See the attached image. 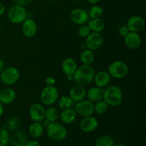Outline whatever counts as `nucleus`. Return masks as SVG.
I'll list each match as a JSON object with an SVG mask.
<instances>
[{"instance_id":"f257e3e1","label":"nucleus","mask_w":146,"mask_h":146,"mask_svg":"<svg viewBox=\"0 0 146 146\" xmlns=\"http://www.w3.org/2000/svg\"><path fill=\"white\" fill-rule=\"evenodd\" d=\"M95 71L91 65H84L78 67L73 75L74 80L76 84L86 86L94 81L95 76Z\"/></svg>"},{"instance_id":"f03ea898","label":"nucleus","mask_w":146,"mask_h":146,"mask_svg":"<svg viewBox=\"0 0 146 146\" xmlns=\"http://www.w3.org/2000/svg\"><path fill=\"white\" fill-rule=\"evenodd\" d=\"M103 99L110 106H118L122 103L123 99L122 90L118 86H110L106 89L104 90Z\"/></svg>"},{"instance_id":"7ed1b4c3","label":"nucleus","mask_w":146,"mask_h":146,"mask_svg":"<svg viewBox=\"0 0 146 146\" xmlns=\"http://www.w3.org/2000/svg\"><path fill=\"white\" fill-rule=\"evenodd\" d=\"M46 133L48 138L53 141H62L66 138L68 132L64 125L54 121L49 123L46 126Z\"/></svg>"},{"instance_id":"20e7f679","label":"nucleus","mask_w":146,"mask_h":146,"mask_svg":"<svg viewBox=\"0 0 146 146\" xmlns=\"http://www.w3.org/2000/svg\"><path fill=\"white\" fill-rule=\"evenodd\" d=\"M108 72L112 78L121 79L128 75L129 73V68L125 62L116 60L110 64L108 68Z\"/></svg>"},{"instance_id":"39448f33","label":"nucleus","mask_w":146,"mask_h":146,"mask_svg":"<svg viewBox=\"0 0 146 146\" xmlns=\"http://www.w3.org/2000/svg\"><path fill=\"white\" fill-rule=\"evenodd\" d=\"M7 17L11 23L15 24H21L28 17V13L24 7L22 6L13 5L9 9Z\"/></svg>"},{"instance_id":"423d86ee","label":"nucleus","mask_w":146,"mask_h":146,"mask_svg":"<svg viewBox=\"0 0 146 146\" xmlns=\"http://www.w3.org/2000/svg\"><path fill=\"white\" fill-rule=\"evenodd\" d=\"M20 78V72L17 68L14 66L5 67L0 73V79L6 86H12L19 81Z\"/></svg>"},{"instance_id":"0eeeda50","label":"nucleus","mask_w":146,"mask_h":146,"mask_svg":"<svg viewBox=\"0 0 146 146\" xmlns=\"http://www.w3.org/2000/svg\"><path fill=\"white\" fill-rule=\"evenodd\" d=\"M40 99L41 103L45 106H51L55 104L58 99V91L55 86H46L44 88L41 92Z\"/></svg>"},{"instance_id":"6e6552de","label":"nucleus","mask_w":146,"mask_h":146,"mask_svg":"<svg viewBox=\"0 0 146 146\" xmlns=\"http://www.w3.org/2000/svg\"><path fill=\"white\" fill-rule=\"evenodd\" d=\"M103 44H104V37L101 33L91 31L89 35L86 37V47L93 51L99 49L102 46Z\"/></svg>"},{"instance_id":"1a4fd4ad","label":"nucleus","mask_w":146,"mask_h":146,"mask_svg":"<svg viewBox=\"0 0 146 146\" xmlns=\"http://www.w3.org/2000/svg\"><path fill=\"white\" fill-rule=\"evenodd\" d=\"M75 111L77 115H81L83 118L91 116L94 113V104L88 100H82L76 102Z\"/></svg>"},{"instance_id":"9d476101","label":"nucleus","mask_w":146,"mask_h":146,"mask_svg":"<svg viewBox=\"0 0 146 146\" xmlns=\"http://www.w3.org/2000/svg\"><path fill=\"white\" fill-rule=\"evenodd\" d=\"M126 26L130 31L138 33L145 28V21L141 16L134 15L128 19Z\"/></svg>"},{"instance_id":"9b49d317","label":"nucleus","mask_w":146,"mask_h":146,"mask_svg":"<svg viewBox=\"0 0 146 146\" xmlns=\"http://www.w3.org/2000/svg\"><path fill=\"white\" fill-rule=\"evenodd\" d=\"M45 108L41 104L35 103L30 106L29 113L34 122H42L45 118Z\"/></svg>"},{"instance_id":"f8f14e48","label":"nucleus","mask_w":146,"mask_h":146,"mask_svg":"<svg viewBox=\"0 0 146 146\" xmlns=\"http://www.w3.org/2000/svg\"><path fill=\"white\" fill-rule=\"evenodd\" d=\"M21 24V31L26 37L32 38L35 36L38 31V26L33 19L27 18Z\"/></svg>"},{"instance_id":"ddd939ff","label":"nucleus","mask_w":146,"mask_h":146,"mask_svg":"<svg viewBox=\"0 0 146 146\" xmlns=\"http://www.w3.org/2000/svg\"><path fill=\"white\" fill-rule=\"evenodd\" d=\"M124 43L129 49L135 50L141 46L142 38L138 33L129 31V33L124 36Z\"/></svg>"},{"instance_id":"4468645a","label":"nucleus","mask_w":146,"mask_h":146,"mask_svg":"<svg viewBox=\"0 0 146 146\" xmlns=\"http://www.w3.org/2000/svg\"><path fill=\"white\" fill-rule=\"evenodd\" d=\"M70 19L74 24L83 25L88 22L89 20V16L88 11L86 10L82 9H75L71 11Z\"/></svg>"},{"instance_id":"2eb2a0df","label":"nucleus","mask_w":146,"mask_h":146,"mask_svg":"<svg viewBox=\"0 0 146 146\" xmlns=\"http://www.w3.org/2000/svg\"><path fill=\"white\" fill-rule=\"evenodd\" d=\"M98 126V121L95 117H84L80 123V128L81 131L86 133H92L97 129Z\"/></svg>"},{"instance_id":"dca6fc26","label":"nucleus","mask_w":146,"mask_h":146,"mask_svg":"<svg viewBox=\"0 0 146 146\" xmlns=\"http://www.w3.org/2000/svg\"><path fill=\"white\" fill-rule=\"evenodd\" d=\"M86 95V91L83 86L79 84H76L70 89L69 97L71 98L73 102H78L84 99Z\"/></svg>"},{"instance_id":"f3484780","label":"nucleus","mask_w":146,"mask_h":146,"mask_svg":"<svg viewBox=\"0 0 146 146\" xmlns=\"http://www.w3.org/2000/svg\"><path fill=\"white\" fill-rule=\"evenodd\" d=\"M111 80V76L108 74V71H101L95 74V76L94 78L96 86L103 88L109 85Z\"/></svg>"},{"instance_id":"a211bd4d","label":"nucleus","mask_w":146,"mask_h":146,"mask_svg":"<svg viewBox=\"0 0 146 146\" xmlns=\"http://www.w3.org/2000/svg\"><path fill=\"white\" fill-rule=\"evenodd\" d=\"M17 97L16 91L11 88H4L0 90V102L4 104H10L14 102Z\"/></svg>"},{"instance_id":"6ab92c4d","label":"nucleus","mask_w":146,"mask_h":146,"mask_svg":"<svg viewBox=\"0 0 146 146\" xmlns=\"http://www.w3.org/2000/svg\"><path fill=\"white\" fill-rule=\"evenodd\" d=\"M104 90L103 88H100L98 86H94L90 88L86 91V96L88 98V101L94 103L103 100L104 98Z\"/></svg>"},{"instance_id":"aec40b11","label":"nucleus","mask_w":146,"mask_h":146,"mask_svg":"<svg viewBox=\"0 0 146 146\" xmlns=\"http://www.w3.org/2000/svg\"><path fill=\"white\" fill-rule=\"evenodd\" d=\"M77 64L75 60L72 58H66L62 61L61 69L63 73L67 76H73L77 69Z\"/></svg>"},{"instance_id":"412c9836","label":"nucleus","mask_w":146,"mask_h":146,"mask_svg":"<svg viewBox=\"0 0 146 146\" xmlns=\"http://www.w3.org/2000/svg\"><path fill=\"white\" fill-rule=\"evenodd\" d=\"M59 118L61 122L64 124H71L76 121L77 118V113L75 109L72 108H68L62 110L59 114Z\"/></svg>"},{"instance_id":"4be33fe9","label":"nucleus","mask_w":146,"mask_h":146,"mask_svg":"<svg viewBox=\"0 0 146 146\" xmlns=\"http://www.w3.org/2000/svg\"><path fill=\"white\" fill-rule=\"evenodd\" d=\"M28 136L24 130L16 131L11 138V143L12 146H24L27 143Z\"/></svg>"},{"instance_id":"5701e85b","label":"nucleus","mask_w":146,"mask_h":146,"mask_svg":"<svg viewBox=\"0 0 146 146\" xmlns=\"http://www.w3.org/2000/svg\"><path fill=\"white\" fill-rule=\"evenodd\" d=\"M44 126L41 122H34L29 125V133L32 138H38L43 135Z\"/></svg>"},{"instance_id":"b1692460","label":"nucleus","mask_w":146,"mask_h":146,"mask_svg":"<svg viewBox=\"0 0 146 146\" xmlns=\"http://www.w3.org/2000/svg\"><path fill=\"white\" fill-rule=\"evenodd\" d=\"M88 26L91 31L101 33L105 29L106 24L104 20L101 18L91 19L88 20Z\"/></svg>"},{"instance_id":"393cba45","label":"nucleus","mask_w":146,"mask_h":146,"mask_svg":"<svg viewBox=\"0 0 146 146\" xmlns=\"http://www.w3.org/2000/svg\"><path fill=\"white\" fill-rule=\"evenodd\" d=\"M80 59H81V63L84 65H91L95 60V55L94 54V51L86 48L81 52Z\"/></svg>"},{"instance_id":"a878e982","label":"nucleus","mask_w":146,"mask_h":146,"mask_svg":"<svg viewBox=\"0 0 146 146\" xmlns=\"http://www.w3.org/2000/svg\"><path fill=\"white\" fill-rule=\"evenodd\" d=\"M114 141L112 137L108 135H103L96 140L95 146H113Z\"/></svg>"},{"instance_id":"bb28decb","label":"nucleus","mask_w":146,"mask_h":146,"mask_svg":"<svg viewBox=\"0 0 146 146\" xmlns=\"http://www.w3.org/2000/svg\"><path fill=\"white\" fill-rule=\"evenodd\" d=\"M58 117H59V113H58L56 108H55L54 107H49L45 110V118H44V119H46L50 123L56 121Z\"/></svg>"},{"instance_id":"cd10ccee","label":"nucleus","mask_w":146,"mask_h":146,"mask_svg":"<svg viewBox=\"0 0 146 146\" xmlns=\"http://www.w3.org/2000/svg\"><path fill=\"white\" fill-rule=\"evenodd\" d=\"M109 106L106 104L104 99L101 100L99 101L94 103V113H96L97 114L102 115L104 114L108 109Z\"/></svg>"},{"instance_id":"c85d7f7f","label":"nucleus","mask_w":146,"mask_h":146,"mask_svg":"<svg viewBox=\"0 0 146 146\" xmlns=\"http://www.w3.org/2000/svg\"><path fill=\"white\" fill-rule=\"evenodd\" d=\"M89 18L91 19H98L101 18L104 14V10L102 7L98 5H94L91 7L88 11Z\"/></svg>"},{"instance_id":"c756f323","label":"nucleus","mask_w":146,"mask_h":146,"mask_svg":"<svg viewBox=\"0 0 146 146\" xmlns=\"http://www.w3.org/2000/svg\"><path fill=\"white\" fill-rule=\"evenodd\" d=\"M20 124H21V121H20L19 118L16 115L10 117L7 123V128L11 131H17L19 127L20 126Z\"/></svg>"},{"instance_id":"7c9ffc66","label":"nucleus","mask_w":146,"mask_h":146,"mask_svg":"<svg viewBox=\"0 0 146 146\" xmlns=\"http://www.w3.org/2000/svg\"><path fill=\"white\" fill-rule=\"evenodd\" d=\"M73 103L74 102L69 97V96H64L58 100V107L62 110L71 108Z\"/></svg>"},{"instance_id":"2f4dec72","label":"nucleus","mask_w":146,"mask_h":146,"mask_svg":"<svg viewBox=\"0 0 146 146\" xmlns=\"http://www.w3.org/2000/svg\"><path fill=\"white\" fill-rule=\"evenodd\" d=\"M10 137L5 128H0V146H6L9 143Z\"/></svg>"},{"instance_id":"473e14b6","label":"nucleus","mask_w":146,"mask_h":146,"mask_svg":"<svg viewBox=\"0 0 146 146\" xmlns=\"http://www.w3.org/2000/svg\"><path fill=\"white\" fill-rule=\"evenodd\" d=\"M91 32V29H90L89 27H88V26L85 25V24L81 25V27H80L78 29V35H79L80 36L83 37V38H86V36H88Z\"/></svg>"},{"instance_id":"72a5a7b5","label":"nucleus","mask_w":146,"mask_h":146,"mask_svg":"<svg viewBox=\"0 0 146 146\" xmlns=\"http://www.w3.org/2000/svg\"><path fill=\"white\" fill-rule=\"evenodd\" d=\"M13 1L17 5L22 6V7H24L30 5L32 2V0H13Z\"/></svg>"},{"instance_id":"f704fd0d","label":"nucleus","mask_w":146,"mask_h":146,"mask_svg":"<svg viewBox=\"0 0 146 146\" xmlns=\"http://www.w3.org/2000/svg\"><path fill=\"white\" fill-rule=\"evenodd\" d=\"M129 31H130L129 29H128L126 25L121 26V27L119 28V29H118V32H119L120 35L123 37L125 36L129 33Z\"/></svg>"},{"instance_id":"c9c22d12","label":"nucleus","mask_w":146,"mask_h":146,"mask_svg":"<svg viewBox=\"0 0 146 146\" xmlns=\"http://www.w3.org/2000/svg\"><path fill=\"white\" fill-rule=\"evenodd\" d=\"M45 84L48 86H54L56 84V79L53 76H48L45 79Z\"/></svg>"},{"instance_id":"e433bc0d","label":"nucleus","mask_w":146,"mask_h":146,"mask_svg":"<svg viewBox=\"0 0 146 146\" xmlns=\"http://www.w3.org/2000/svg\"><path fill=\"white\" fill-rule=\"evenodd\" d=\"M24 146H40V145L37 141H29V142H27V143L25 144V145Z\"/></svg>"},{"instance_id":"4c0bfd02","label":"nucleus","mask_w":146,"mask_h":146,"mask_svg":"<svg viewBox=\"0 0 146 146\" xmlns=\"http://www.w3.org/2000/svg\"><path fill=\"white\" fill-rule=\"evenodd\" d=\"M4 12H5V6L0 1V17H1L4 14Z\"/></svg>"},{"instance_id":"58836bf2","label":"nucleus","mask_w":146,"mask_h":146,"mask_svg":"<svg viewBox=\"0 0 146 146\" xmlns=\"http://www.w3.org/2000/svg\"><path fill=\"white\" fill-rule=\"evenodd\" d=\"M5 68V63H4V60L0 58V73L3 71Z\"/></svg>"},{"instance_id":"ea45409f","label":"nucleus","mask_w":146,"mask_h":146,"mask_svg":"<svg viewBox=\"0 0 146 146\" xmlns=\"http://www.w3.org/2000/svg\"><path fill=\"white\" fill-rule=\"evenodd\" d=\"M4 104H1L0 102V117L4 114Z\"/></svg>"},{"instance_id":"a19ab883","label":"nucleus","mask_w":146,"mask_h":146,"mask_svg":"<svg viewBox=\"0 0 146 146\" xmlns=\"http://www.w3.org/2000/svg\"><path fill=\"white\" fill-rule=\"evenodd\" d=\"M86 1L91 4H97L100 0H86Z\"/></svg>"},{"instance_id":"79ce46f5","label":"nucleus","mask_w":146,"mask_h":146,"mask_svg":"<svg viewBox=\"0 0 146 146\" xmlns=\"http://www.w3.org/2000/svg\"><path fill=\"white\" fill-rule=\"evenodd\" d=\"M113 146H125V145H123V144H122V143H118V144H114V145Z\"/></svg>"},{"instance_id":"37998d69","label":"nucleus","mask_w":146,"mask_h":146,"mask_svg":"<svg viewBox=\"0 0 146 146\" xmlns=\"http://www.w3.org/2000/svg\"><path fill=\"white\" fill-rule=\"evenodd\" d=\"M69 1H80V0H69Z\"/></svg>"},{"instance_id":"c03bdc74","label":"nucleus","mask_w":146,"mask_h":146,"mask_svg":"<svg viewBox=\"0 0 146 146\" xmlns=\"http://www.w3.org/2000/svg\"><path fill=\"white\" fill-rule=\"evenodd\" d=\"M49 1H58V0H49Z\"/></svg>"}]
</instances>
